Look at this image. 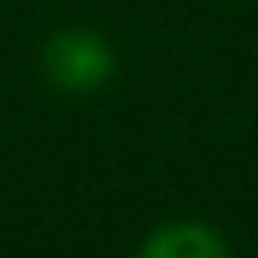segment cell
<instances>
[{"mask_svg": "<svg viewBox=\"0 0 258 258\" xmlns=\"http://www.w3.org/2000/svg\"><path fill=\"white\" fill-rule=\"evenodd\" d=\"M40 73L64 97H93L117 77V52L97 28H56L40 44Z\"/></svg>", "mask_w": 258, "mask_h": 258, "instance_id": "obj_1", "label": "cell"}, {"mask_svg": "<svg viewBox=\"0 0 258 258\" xmlns=\"http://www.w3.org/2000/svg\"><path fill=\"white\" fill-rule=\"evenodd\" d=\"M137 258H234V254H230L226 238H222L210 222L185 218V222H165V226H157V230L141 242Z\"/></svg>", "mask_w": 258, "mask_h": 258, "instance_id": "obj_2", "label": "cell"}]
</instances>
